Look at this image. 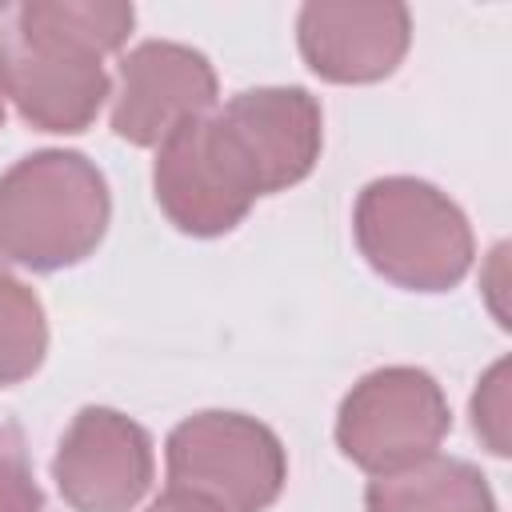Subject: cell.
I'll list each match as a JSON object with an SVG mask.
<instances>
[{
	"label": "cell",
	"instance_id": "7a4b0ae2",
	"mask_svg": "<svg viewBox=\"0 0 512 512\" xmlns=\"http://www.w3.org/2000/svg\"><path fill=\"white\" fill-rule=\"evenodd\" d=\"M352 228L368 264L400 288L444 292L472 268L464 212L424 180H372L356 200Z\"/></svg>",
	"mask_w": 512,
	"mask_h": 512
},
{
	"label": "cell",
	"instance_id": "9c48e42d",
	"mask_svg": "<svg viewBox=\"0 0 512 512\" xmlns=\"http://www.w3.org/2000/svg\"><path fill=\"white\" fill-rule=\"evenodd\" d=\"M404 4H308L300 12V52L332 84H368L396 72L408 52Z\"/></svg>",
	"mask_w": 512,
	"mask_h": 512
},
{
	"label": "cell",
	"instance_id": "6da1fadb",
	"mask_svg": "<svg viewBox=\"0 0 512 512\" xmlns=\"http://www.w3.org/2000/svg\"><path fill=\"white\" fill-rule=\"evenodd\" d=\"M108 184L80 152H36L0 176V256L56 272L80 264L108 228Z\"/></svg>",
	"mask_w": 512,
	"mask_h": 512
},
{
	"label": "cell",
	"instance_id": "8992f818",
	"mask_svg": "<svg viewBox=\"0 0 512 512\" xmlns=\"http://www.w3.org/2000/svg\"><path fill=\"white\" fill-rule=\"evenodd\" d=\"M52 476L76 512H132L152 484V440L116 408H84L60 440Z\"/></svg>",
	"mask_w": 512,
	"mask_h": 512
},
{
	"label": "cell",
	"instance_id": "5b68a950",
	"mask_svg": "<svg viewBox=\"0 0 512 512\" xmlns=\"http://www.w3.org/2000/svg\"><path fill=\"white\" fill-rule=\"evenodd\" d=\"M152 184L164 216L188 236L232 232L260 196L220 116H200L176 128L156 152Z\"/></svg>",
	"mask_w": 512,
	"mask_h": 512
},
{
	"label": "cell",
	"instance_id": "30bf717a",
	"mask_svg": "<svg viewBox=\"0 0 512 512\" xmlns=\"http://www.w3.org/2000/svg\"><path fill=\"white\" fill-rule=\"evenodd\" d=\"M8 100L40 132H84L108 100V72L100 60L12 40L4 48Z\"/></svg>",
	"mask_w": 512,
	"mask_h": 512
},
{
	"label": "cell",
	"instance_id": "ba28073f",
	"mask_svg": "<svg viewBox=\"0 0 512 512\" xmlns=\"http://www.w3.org/2000/svg\"><path fill=\"white\" fill-rule=\"evenodd\" d=\"M216 116L260 196L300 184L320 156V104L304 88H248Z\"/></svg>",
	"mask_w": 512,
	"mask_h": 512
},
{
	"label": "cell",
	"instance_id": "52a82bcc",
	"mask_svg": "<svg viewBox=\"0 0 512 512\" xmlns=\"http://www.w3.org/2000/svg\"><path fill=\"white\" fill-rule=\"evenodd\" d=\"M212 104H216L212 64L184 44L148 40L120 60L112 132L136 148H160L176 128L208 116Z\"/></svg>",
	"mask_w": 512,
	"mask_h": 512
},
{
	"label": "cell",
	"instance_id": "5bb4252c",
	"mask_svg": "<svg viewBox=\"0 0 512 512\" xmlns=\"http://www.w3.org/2000/svg\"><path fill=\"white\" fill-rule=\"evenodd\" d=\"M0 512H44L28 452L16 428H0Z\"/></svg>",
	"mask_w": 512,
	"mask_h": 512
},
{
	"label": "cell",
	"instance_id": "9a60e30c",
	"mask_svg": "<svg viewBox=\"0 0 512 512\" xmlns=\"http://www.w3.org/2000/svg\"><path fill=\"white\" fill-rule=\"evenodd\" d=\"M472 424L476 436H484V444L496 456H508V364H492V372L480 380L476 396H472Z\"/></svg>",
	"mask_w": 512,
	"mask_h": 512
},
{
	"label": "cell",
	"instance_id": "3957f363",
	"mask_svg": "<svg viewBox=\"0 0 512 512\" xmlns=\"http://www.w3.org/2000/svg\"><path fill=\"white\" fill-rule=\"evenodd\" d=\"M168 480L220 512H264L288 476L272 428L240 412H200L168 436Z\"/></svg>",
	"mask_w": 512,
	"mask_h": 512
},
{
	"label": "cell",
	"instance_id": "2e32d148",
	"mask_svg": "<svg viewBox=\"0 0 512 512\" xmlns=\"http://www.w3.org/2000/svg\"><path fill=\"white\" fill-rule=\"evenodd\" d=\"M148 512H220L216 504H208L204 496H192V492H184V488H168Z\"/></svg>",
	"mask_w": 512,
	"mask_h": 512
},
{
	"label": "cell",
	"instance_id": "8fae6325",
	"mask_svg": "<svg viewBox=\"0 0 512 512\" xmlns=\"http://www.w3.org/2000/svg\"><path fill=\"white\" fill-rule=\"evenodd\" d=\"M364 504L368 512H496L480 468L452 456H428L412 468L376 476Z\"/></svg>",
	"mask_w": 512,
	"mask_h": 512
},
{
	"label": "cell",
	"instance_id": "277c9868",
	"mask_svg": "<svg viewBox=\"0 0 512 512\" xmlns=\"http://www.w3.org/2000/svg\"><path fill=\"white\" fill-rule=\"evenodd\" d=\"M444 432H448L444 392L420 368L368 372L344 396L336 416L340 452L372 476H388L436 456Z\"/></svg>",
	"mask_w": 512,
	"mask_h": 512
},
{
	"label": "cell",
	"instance_id": "e0dca14e",
	"mask_svg": "<svg viewBox=\"0 0 512 512\" xmlns=\"http://www.w3.org/2000/svg\"><path fill=\"white\" fill-rule=\"evenodd\" d=\"M4 100H8V76H4V48H0V120H4Z\"/></svg>",
	"mask_w": 512,
	"mask_h": 512
},
{
	"label": "cell",
	"instance_id": "7c38bea8",
	"mask_svg": "<svg viewBox=\"0 0 512 512\" xmlns=\"http://www.w3.org/2000/svg\"><path fill=\"white\" fill-rule=\"evenodd\" d=\"M136 24L132 4H24L16 12V36L80 56H108L116 52Z\"/></svg>",
	"mask_w": 512,
	"mask_h": 512
},
{
	"label": "cell",
	"instance_id": "4fadbf2b",
	"mask_svg": "<svg viewBox=\"0 0 512 512\" xmlns=\"http://www.w3.org/2000/svg\"><path fill=\"white\" fill-rule=\"evenodd\" d=\"M48 352L44 308L16 276L0 272V388L28 380Z\"/></svg>",
	"mask_w": 512,
	"mask_h": 512
}]
</instances>
